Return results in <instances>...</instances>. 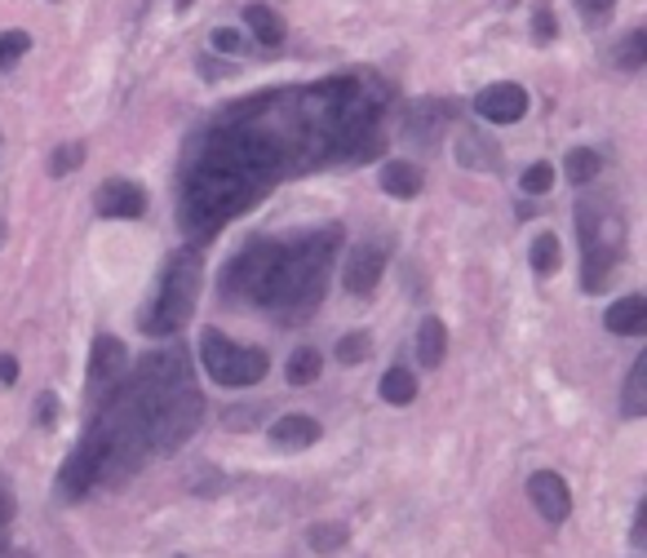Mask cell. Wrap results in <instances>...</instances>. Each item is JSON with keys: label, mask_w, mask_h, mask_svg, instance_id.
Here are the masks:
<instances>
[{"label": "cell", "mask_w": 647, "mask_h": 558, "mask_svg": "<svg viewBox=\"0 0 647 558\" xmlns=\"http://www.w3.org/2000/svg\"><path fill=\"white\" fill-rule=\"evenodd\" d=\"M284 169L288 160L280 143L258 125L249 102H240V111L223 116L218 129L200 138L182 186V231L200 240L213 236L223 221L240 217L253 200H262Z\"/></svg>", "instance_id": "obj_1"}, {"label": "cell", "mask_w": 647, "mask_h": 558, "mask_svg": "<svg viewBox=\"0 0 647 558\" xmlns=\"http://www.w3.org/2000/svg\"><path fill=\"white\" fill-rule=\"evenodd\" d=\"M342 240V231H310L293 244H249L223 275L227 297L236 301H253L275 310L284 323H302L329 284V262H333V244Z\"/></svg>", "instance_id": "obj_2"}, {"label": "cell", "mask_w": 647, "mask_h": 558, "mask_svg": "<svg viewBox=\"0 0 647 558\" xmlns=\"http://www.w3.org/2000/svg\"><path fill=\"white\" fill-rule=\"evenodd\" d=\"M125 395L138 403L151 430V453H173L178 443H186L204 417V395L191 382V364L178 351L147 355L125 382Z\"/></svg>", "instance_id": "obj_3"}, {"label": "cell", "mask_w": 647, "mask_h": 558, "mask_svg": "<svg viewBox=\"0 0 647 558\" xmlns=\"http://www.w3.org/2000/svg\"><path fill=\"white\" fill-rule=\"evenodd\" d=\"M93 443H98V457H102V470H98V483H125L143 470V462L151 457V430H147V417L138 412V403L125 395V386L112 390L106 408L93 417L89 425Z\"/></svg>", "instance_id": "obj_4"}, {"label": "cell", "mask_w": 647, "mask_h": 558, "mask_svg": "<svg viewBox=\"0 0 647 558\" xmlns=\"http://www.w3.org/2000/svg\"><path fill=\"white\" fill-rule=\"evenodd\" d=\"M200 275H204V262L195 249H178L160 275V288H156V301L143 319V328L151 332V338H169V332H178L191 310H195V297H200Z\"/></svg>", "instance_id": "obj_5"}, {"label": "cell", "mask_w": 647, "mask_h": 558, "mask_svg": "<svg viewBox=\"0 0 647 558\" xmlns=\"http://www.w3.org/2000/svg\"><path fill=\"white\" fill-rule=\"evenodd\" d=\"M577 240H581V262H586V288L599 293L612 275V266L621 262L625 249V221L612 204L586 200L577 208Z\"/></svg>", "instance_id": "obj_6"}, {"label": "cell", "mask_w": 647, "mask_h": 558, "mask_svg": "<svg viewBox=\"0 0 647 558\" xmlns=\"http://www.w3.org/2000/svg\"><path fill=\"white\" fill-rule=\"evenodd\" d=\"M200 360H204V373L218 386H258L271 368L262 346H240L236 338H227L218 328L200 332Z\"/></svg>", "instance_id": "obj_7"}, {"label": "cell", "mask_w": 647, "mask_h": 558, "mask_svg": "<svg viewBox=\"0 0 647 558\" xmlns=\"http://www.w3.org/2000/svg\"><path fill=\"white\" fill-rule=\"evenodd\" d=\"M98 470H102V457H98V443H93V434H84L76 448H71V457L63 462V470H58V497L63 501H80V497H89V488L98 483Z\"/></svg>", "instance_id": "obj_8"}, {"label": "cell", "mask_w": 647, "mask_h": 558, "mask_svg": "<svg viewBox=\"0 0 647 558\" xmlns=\"http://www.w3.org/2000/svg\"><path fill=\"white\" fill-rule=\"evenodd\" d=\"M475 116H484L488 125H519L527 116V89L514 80L488 84L475 93Z\"/></svg>", "instance_id": "obj_9"}, {"label": "cell", "mask_w": 647, "mask_h": 558, "mask_svg": "<svg viewBox=\"0 0 647 558\" xmlns=\"http://www.w3.org/2000/svg\"><path fill=\"white\" fill-rule=\"evenodd\" d=\"M121 382H125V346L102 332V338H93V351H89V386L102 399V395H112Z\"/></svg>", "instance_id": "obj_10"}, {"label": "cell", "mask_w": 647, "mask_h": 558, "mask_svg": "<svg viewBox=\"0 0 647 558\" xmlns=\"http://www.w3.org/2000/svg\"><path fill=\"white\" fill-rule=\"evenodd\" d=\"M93 208H98L102 217L134 221V217L147 213V191H143L138 182H129V178H112V182H102V186L93 191Z\"/></svg>", "instance_id": "obj_11"}, {"label": "cell", "mask_w": 647, "mask_h": 558, "mask_svg": "<svg viewBox=\"0 0 647 558\" xmlns=\"http://www.w3.org/2000/svg\"><path fill=\"white\" fill-rule=\"evenodd\" d=\"M527 497H532L536 514H542L546 523H568V514H572V492H568L564 475L536 470V475L527 479Z\"/></svg>", "instance_id": "obj_12"}, {"label": "cell", "mask_w": 647, "mask_h": 558, "mask_svg": "<svg viewBox=\"0 0 647 558\" xmlns=\"http://www.w3.org/2000/svg\"><path fill=\"white\" fill-rule=\"evenodd\" d=\"M382 271H386V249H377V244H360V249H351L342 280H347V288L360 297V293H373V288L382 284Z\"/></svg>", "instance_id": "obj_13"}, {"label": "cell", "mask_w": 647, "mask_h": 558, "mask_svg": "<svg viewBox=\"0 0 647 558\" xmlns=\"http://www.w3.org/2000/svg\"><path fill=\"white\" fill-rule=\"evenodd\" d=\"M319 421L315 417H306V412H293V417H280L275 425H271V443L275 448H284V453H302V448H315L319 443Z\"/></svg>", "instance_id": "obj_14"}, {"label": "cell", "mask_w": 647, "mask_h": 558, "mask_svg": "<svg viewBox=\"0 0 647 558\" xmlns=\"http://www.w3.org/2000/svg\"><path fill=\"white\" fill-rule=\"evenodd\" d=\"M603 323L612 332H621V338H638V332H647V301L638 293H629V297H621V301L608 306Z\"/></svg>", "instance_id": "obj_15"}, {"label": "cell", "mask_w": 647, "mask_h": 558, "mask_svg": "<svg viewBox=\"0 0 647 558\" xmlns=\"http://www.w3.org/2000/svg\"><path fill=\"white\" fill-rule=\"evenodd\" d=\"M444 355H449V328H444V319L425 315L421 328H417V360H421L425 368H440Z\"/></svg>", "instance_id": "obj_16"}, {"label": "cell", "mask_w": 647, "mask_h": 558, "mask_svg": "<svg viewBox=\"0 0 647 558\" xmlns=\"http://www.w3.org/2000/svg\"><path fill=\"white\" fill-rule=\"evenodd\" d=\"M421 186H425V178H421V169L408 164V160H390V164L382 169V191L395 195V200H417Z\"/></svg>", "instance_id": "obj_17"}, {"label": "cell", "mask_w": 647, "mask_h": 558, "mask_svg": "<svg viewBox=\"0 0 647 558\" xmlns=\"http://www.w3.org/2000/svg\"><path fill=\"white\" fill-rule=\"evenodd\" d=\"M245 27H249L262 45H271V49H275V45H284V36H288L284 19H280L271 5H249V10H245Z\"/></svg>", "instance_id": "obj_18"}, {"label": "cell", "mask_w": 647, "mask_h": 558, "mask_svg": "<svg viewBox=\"0 0 647 558\" xmlns=\"http://www.w3.org/2000/svg\"><path fill=\"white\" fill-rule=\"evenodd\" d=\"M457 160L466 169H497V143L488 134H462L457 138Z\"/></svg>", "instance_id": "obj_19"}, {"label": "cell", "mask_w": 647, "mask_h": 558, "mask_svg": "<svg viewBox=\"0 0 647 558\" xmlns=\"http://www.w3.org/2000/svg\"><path fill=\"white\" fill-rule=\"evenodd\" d=\"M621 412H625V417H643V412H647V355H638L634 368H629V377H625Z\"/></svg>", "instance_id": "obj_20"}, {"label": "cell", "mask_w": 647, "mask_h": 558, "mask_svg": "<svg viewBox=\"0 0 647 558\" xmlns=\"http://www.w3.org/2000/svg\"><path fill=\"white\" fill-rule=\"evenodd\" d=\"M564 173H568L577 186H586V182H594V178L603 173V156H599V151H590V147H577V151H568Z\"/></svg>", "instance_id": "obj_21"}, {"label": "cell", "mask_w": 647, "mask_h": 558, "mask_svg": "<svg viewBox=\"0 0 647 558\" xmlns=\"http://www.w3.org/2000/svg\"><path fill=\"white\" fill-rule=\"evenodd\" d=\"M319 373H324V355H319V351H310V346H302V351L288 360V368H284L288 386H310Z\"/></svg>", "instance_id": "obj_22"}, {"label": "cell", "mask_w": 647, "mask_h": 558, "mask_svg": "<svg viewBox=\"0 0 647 558\" xmlns=\"http://www.w3.org/2000/svg\"><path fill=\"white\" fill-rule=\"evenodd\" d=\"M382 399L395 403V408L412 403V399H417V377H412L408 368H390V373L382 377Z\"/></svg>", "instance_id": "obj_23"}, {"label": "cell", "mask_w": 647, "mask_h": 558, "mask_svg": "<svg viewBox=\"0 0 647 558\" xmlns=\"http://www.w3.org/2000/svg\"><path fill=\"white\" fill-rule=\"evenodd\" d=\"M527 258H532V271H536V275H555V271H559V262H564L559 240H555L550 231L532 240V253H527Z\"/></svg>", "instance_id": "obj_24"}, {"label": "cell", "mask_w": 647, "mask_h": 558, "mask_svg": "<svg viewBox=\"0 0 647 558\" xmlns=\"http://www.w3.org/2000/svg\"><path fill=\"white\" fill-rule=\"evenodd\" d=\"M306 540H310L315 554H333V549L347 545V527H342V523H315V527L306 532Z\"/></svg>", "instance_id": "obj_25"}, {"label": "cell", "mask_w": 647, "mask_h": 558, "mask_svg": "<svg viewBox=\"0 0 647 558\" xmlns=\"http://www.w3.org/2000/svg\"><path fill=\"white\" fill-rule=\"evenodd\" d=\"M27 49H32V36H27V32H19V27H14V32H0V71L14 67Z\"/></svg>", "instance_id": "obj_26"}, {"label": "cell", "mask_w": 647, "mask_h": 558, "mask_svg": "<svg viewBox=\"0 0 647 558\" xmlns=\"http://www.w3.org/2000/svg\"><path fill=\"white\" fill-rule=\"evenodd\" d=\"M643 58H647V32H629V36L621 41V49H616V62H621L625 71H638Z\"/></svg>", "instance_id": "obj_27"}, {"label": "cell", "mask_w": 647, "mask_h": 558, "mask_svg": "<svg viewBox=\"0 0 647 558\" xmlns=\"http://www.w3.org/2000/svg\"><path fill=\"white\" fill-rule=\"evenodd\" d=\"M84 164V143H63L54 156H49V173L54 178H67L71 169H80Z\"/></svg>", "instance_id": "obj_28"}, {"label": "cell", "mask_w": 647, "mask_h": 558, "mask_svg": "<svg viewBox=\"0 0 647 558\" xmlns=\"http://www.w3.org/2000/svg\"><path fill=\"white\" fill-rule=\"evenodd\" d=\"M555 186V169L550 164H527V173H523V191L527 195H546Z\"/></svg>", "instance_id": "obj_29"}, {"label": "cell", "mask_w": 647, "mask_h": 558, "mask_svg": "<svg viewBox=\"0 0 647 558\" xmlns=\"http://www.w3.org/2000/svg\"><path fill=\"white\" fill-rule=\"evenodd\" d=\"M338 360H342V364L368 360V338H364V332H347V338L338 342Z\"/></svg>", "instance_id": "obj_30"}, {"label": "cell", "mask_w": 647, "mask_h": 558, "mask_svg": "<svg viewBox=\"0 0 647 558\" xmlns=\"http://www.w3.org/2000/svg\"><path fill=\"white\" fill-rule=\"evenodd\" d=\"M213 49H223V54H245L249 41H245L236 27H218V32H213Z\"/></svg>", "instance_id": "obj_31"}, {"label": "cell", "mask_w": 647, "mask_h": 558, "mask_svg": "<svg viewBox=\"0 0 647 558\" xmlns=\"http://www.w3.org/2000/svg\"><path fill=\"white\" fill-rule=\"evenodd\" d=\"M36 421H41V425H54V421H58V399H54V395H41V399H36Z\"/></svg>", "instance_id": "obj_32"}, {"label": "cell", "mask_w": 647, "mask_h": 558, "mask_svg": "<svg viewBox=\"0 0 647 558\" xmlns=\"http://www.w3.org/2000/svg\"><path fill=\"white\" fill-rule=\"evenodd\" d=\"M612 5H616V0H577V10L586 19H603V14H612Z\"/></svg>", "instance_id": "obj_33"}, {"label": "cell", "mask_w": 647, "mask_h": 558, "mask_svg": "<svg viewBox=\"0 0 647 558\" xmlns=\"http://www.w3.org/2000/svg\"><path fill=\"white\" fill-rule=\"evenodd\" d=\"M536 41H555V14L536 10Z\"/></svg>", "instance_id": "obj_34"}, {"label": "cell", "mask_w": 647, "mask_h": 558, "mask_svg": "<svg viewBox=\"0 0 647 558\" xmlns=\"http://www.w3.org/2000/svg\"><path fill=\"white\" fill-rule=\"evenodd\" d=\"M14 510H19V505H14V492H10L5 483H0V527H10V519H14Z\"/></svg>", "instance_id": "obj_35"}, {"label": "cell", "mask_w": 647, "mask_h": 558, "mask_svg": "<svg viewBox=\"0 0 647 558\" xmlns=\"http://www.w3.org/2000/svg\"><path fill=\"white\" fill-rule=\"evenodd\" d=\"M14 382H19V360L0 355V386H14Z\"/></svg>", "instance_id": "obj_36"}, {"label": "cell", "mask_w": 647, "mask_h": 558, "mask_svg": "<svg viewBox=\"0 0 647 558\" xmlns=\"http://www.w3.org/2000/svg\"><path fill=\"white\" fill-rule=\"evenodd\" d=\"M629 540H634V545L647 540V532H643V505H638V514H634V532H629Z\"/></svg>", "instance_id": "obj_37"}, {"label": "cell", "mask_w": 647, "mask_h": 558, "mask_svg": "<svg viewBox=\"0 0 647 558\" xmlns=\"http://www.w3.org/2000/svg\"><path fill=\"white\" fill-rule=\"evenodd\" d=\"M0 558H32V554H23V549H0Z\"/></svg>", "instance_id": "obj_38"}, {"label": "cell", "mask_w": 647, "mask_h": 558, "mask_svg": "<svg viewBox=\"0 0 647 558\" xmlns=\"http://www.w3.org/2000/svg\"><path fill=\"white\" fill-rule=\"evenodd\" d=\"M178 5H182V10H186V5H195V0H178Z\"/></svg>", "instance_id": "obj_39"}]
</instances>
